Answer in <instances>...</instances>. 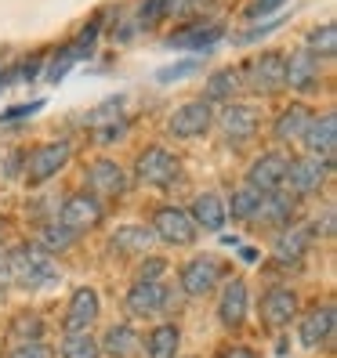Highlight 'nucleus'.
I'll return each mask as SVG.
<instances>
[{
    "instance_id": "24",
    "label": "nucleus",
    "mask_w": 337,
    "mask_h": 358,
    "mask_svg": "<svg viewBox=\"0 0 337 358\" xmlns=\"http://www.w3.org/2000/svg\"><path fill=\"white\" fill-rule=\"evenodd\" d=\"M308 243H312V231L301 228V224H287L276 239V257L283 264H298L305 254H308Z\"/></svg>"
},
{
    "instance_id": "13",
    "label": "nucleus",
    "mask_w": 337,
    "mask_h": 358,
    "mask_svg": "<svg viewBox=\"0 0 337 358\" xmlns=\"http://www.w3.org/2000/svg\"><path fill=\"white\" fill-rule=\"evenodd\" d=\"M294 315H298V293L290 286H272L265 289L261 297V322L272 326V329H283L294 322Z\"/></svg>"
},
{
    "instance_id": "39",
    "label": "nucleus",
    "mask_w": 337,
    "mask_h": 358,
    "mask_svg": "<svg viewBox=\"0 0 337 358\" xmlns=\"http://www.w3.org/2000/svg\"><path fill=\"white\" fill-rule=\"evenodd\" d=\"M8 358H55V351L48 344H18Z\"/></svg>"
},
{
    "instance_id": "6",
    "label": "nucleus",
    "mask_w": 337,
    "mask_h": 358,
    "mask_svg": "<svg viewBox=\"0 0 337 358\" xmlns=\"http://www.w3.org/2000/svg\"><path fill=\"white\" fill-rule=\"evenodd\" d=\"M330 166H333V163L312 159V156H308V159H290L283 185H290V196H294V199L315 196V192L323 188V181H326V174H330Z\"/></svg>"
},
{
    "instance_id": "3",
    "label": "nucleus",
    "mask_w": 337,
    "mask_h": 358,
    "mask_svg": "<svg viewBox=\"0 0 337 358\" xmlns=\"http://www.w3.org/2000/svg\"><path fill=\"white\" fill-rule=\"evenodd\" d=\"M135 171H138V178L145 185H171L178 178V171H181V159L171 149H163V145H149V149L138 152Z\"/></svg>"
},
{
    "instance_id": "16",
    "label": "nucleus",
    "mask_w": 337,
    "mask_h": 358,
    "mask_svg": "<svg viewBox=\"0 0 337 358\" xmlns=\"http://www.w3.org/2000/svg\"><path fill=\"white\" fill-rule=\"evenodd\" d=\"M98 308H102L98 289H91V286L73 289L69 311H66V333H88L95 326V319H98Z\"/></svg>"
},
{
    "instance_id": "25",
    "label": "nucleus",
    "mask_w": 337,
    "mask_h": 358,
    "mask_svg": "<svg viewBox=\"0 0 337 358\" xmlns=\"http://www.w3.org/2000/svg\"><path fill=\"white\" fill-rule=\"evenodd\" d=\"M178 348H181V329L174 322H163L145 336V355L149 358H178Z\"/></svg>"
},
{
    "instance_id": "9",
    "label": "nucleus",
    "mask_w": 337,
    "mask_h": 358,
    "mask_svg": "<svg viewBox=\"0 0 337 358\" xmlns=\"http://www.w3.org/2000/svg\"><path fill=\"white\" fill-rule=\"evenodd\" d=\"M167 304H171V293H167L163 282H135L123 297V308H128L135 319H153V315H163Z\"/></svg>"
},
{
    "instance_id": "28",
    "label": "nucleus",
    "mask_w": 337,
    "mask_h": 358,
    "mask_svg": "<svg viewBox=\"0 0 337 358\" xmlns=\"http://www.w3.org/2000/svg\"><path fill=\"white\" fill-rule=\"evenodd\" d=\"M240 83H243L240 80V69H221V73L210 76L203 101H233V94L240 91Z\"/></svg>"
},
{
    "instance_id": "15",
    "label": "nucleus",
    "mask_w": 337,
    "mask_h": 358,
    "mask_svg": "<svg viewBox=\"0 0 337 358\" xmlns=\"http://www.w3.org/2000/svg\"><path fill=\"white\" fill-rule=\"evenodd\" d=\"M247 311H250V293L243 279H228L221 289V301H218V319L225 329H240L247 322Z\"/></svg>"
},
{
    "instance_id": "8",
    "label": "nucleus",
    "mask_w": 337,
    "mask_h": 358,
    "mask_svg": "<svg viewBox=\"0 0 337 358\" xmlns=\"http://www.w3.org/2000/svg\"><path fill=\"white\" fill-rule=\"evenodd\" d=\"M55 221L66 224L69 231H76V236H80V231H88V228H95L102 221V203L91 192H76V196H69L66 203H62Z\"/></svg>"
},
{
    "instance_id": "38",
    "label": "nucleus",
    "mask_w": 337,
    "mask_h": 358,
    "mask_svg": "<svg viewBox=\"0 0 337 358\" xmlns=\"http://www.w3.org/2000/svg\"><path fill=\"white\" fill-rule=\"evenodd\" d=\"M160 275H167V261L163 257H149L138 268V282H160Z\"/></svg>"
},
{
    "instance_id": "42",
    "label": "nucleus",
    "mask_w": 337,
    "mask_h": 358,
    "mask_svg": "<svg viewBox=\"0 0 337 358\" xmlns=\"http://www.w3.org/2000/svg\"><path fill=\"white\" fill-rule=\"evenodd\" d=\"M308 231H312V236H330V231H333V210H323V217H315V224Z\"/></svg>"
},
{
    "instance_id": "36",
    "label": "nucleus",
    "mask_w": 337,
    "mask_h": 358,
    "mask_svg": "<svg viewBox=\"0 0 337 358\" xmlns=\"http://www.w3.org/2000/svg\"><path fill=\"white\" fill-rule=\"evenodd\" d=\"M188 73H200V58H188V62H178V66H163L156 73L160 83H174V80H185Z\"/></svg>"
},
{
    "instance_id": "31",
    "label": "nucleus",
    "mask_w": 337,
    "mask_h": 358,
    "mask_svg": "<svg viewBox=\"0 0 337 358\" xmlns=\"http://www.w3.org/2000/svg\"><path fill=\"white\" fill-rule=\"evenodd\" d=\"M73 243H76V231H69L58 221L44 224V231H40V250H44V254H62V250H69Z\"/></svg>"
},
{
    "instance_id": "20",
    "label": "nucleus",
    "mask_w": 337,
    "mask_h": 358,
    "mask_svg": "<svg viewBox=\"0 0 337 358\" xmlns=\"http://www.w3.org/2000/svg\"><path fill=\"white\" fill-rule=\"evenodd\" d=\"M298 336H301V344H305V348H319V344H326L330 336H333V304H315V308L305 315V319H301Z\"/></svg>"
},
{
    "instance_id": "5",
    "label": "nucleus",
    "mask_w": 337,
    "mask_h": 358,
    "mask_svg": "<svg viewBox=\"0 0 337 358\" xmlns=\"http://www.w3.org/2000/svg\"><path fill=\"white\" fill-rule=\"evenodd\" d=\"M221 279H225V268H221L218 257H193L178 271V282H181V289L188 293V297H207Z\"/></svg>"
},
{
    "instance_id": "27",
    "label": "nucleus",
    "mask_w": 337,
    "mask_h": 358,
    "mask_svg": "<svg viewBox=\"0 0 337 358\" xmlns=\"http://www.w3.org/2000/svg\"><path fill=\"white\" fill-rule=\"evenodd\" d=\"M105 355H113V358H131L135 351H138V333L131 329V326H109L105 329V336H102V344H98Z\"/></svg>"
},
{
    "instance_id": "29",
    "label": "nucleus",
    "mask_w": 337,
    "mask_h": 358,
    "mask_svg": "<svg viewBox=\"0 0 337 358\" xmlns=\"http://www.w3.org/2000/svg\"><path fill=\"white\" fill-rule=\"evenodd\" d=\"M305 51H308L312 58H333V51H337V26H333V22L315 26V29L308 33Z\"/></svg>"
},
{
    "instance_id": "35",
    "label": "nucleus",
    "mask_w": 337,
    "mask_h": 358,
    "mask_svg": "<svg viewBox=\"0 0 337 358\" xmlns=\"http://www.w3.org/2000/svg\"><path fill=\"white\" fill-rule=\"evenodd\" d=\"M98 29H102V22H98V18H95V22L88 26V29H83L76 40H73V44H66V51H69V58L73 62H80V58H88L91 51H95V40H98Z\"/></svg>"
},
{
    "instance_id": "30",
    "label": "nucleus",
    "mask_w": 337,
    "mask_h": 358,
    "mask_svg": "<svg viewBox=\"0 0 337 358\" xmlns=\"http://www.w3.org/2000/svg\"><path fill=\"white\" fill-rule=\"evenodd\" d=\"M8 336L11 341H22V344H40V336H44V322H40V315H15V322L8 326Z\"/></svg>"
},
{
    "instance_id": "33",
    "label": "nucleus",
    "mask_w": 337,
    "mask_h": 358,
    "mask_svg": "<svg viewBox=\"0 0 337 358\" xmlns=\"http://www.w3.org/2000/svg\"><path fill=\"white\" fill-rule=\"evenodd\" d=\"M62 358H102V348L91 333H69L62 341Z\"/></svg>"
},
{
    "instance_id": "46",
    "label": "nucleus",
    "mask_w": 337,
    "mask_h": 358,
    "mask_svg": "<svg viewBox=\"0 0 337 358\" xmlns=\"http://www.w3.org/2000/svg\"><path fill=\"white\" fill-rule=\"evenodd\" d=\"M11 282V268H8V257H0V286Z\"/></svg>"
},
{
    "instance_id": "34",
    "label": "nucleus",
    "mask_w": 337,
    "mask_h": 358,
    "mask_svg": "<svg viewBox=\"0 0 337 358\" xmlns=\"http://www.w3.org/2000/svg\"><path fill=\"white\" fill-rule=\"evenodd\" d=\"M123 120V98H109V101H102L95 113H88V127L98 134L105 127H113V123Z\"/></svg>"
},
{
    "instance_id": "7",
    "label": "nucleus",
    "mask_w": 337,
    "mask_h": 358,
    "mask_svg": "<svg viewBox=\"0 0 337 358\" xmlns=\"http://www.w3.org/2000/svg\"><path fill=\"white\" fill-rule=\"evenodd\" d=\"M221 36H225L221 22H214V18H200V22H188V26L174 29L171 36H167V48L171 51H207V48H214Z\"/></svg>"
},
{
    "instance_id": "14",
    "label": "nucleus",
    "mask_w": 337,
    "mask_h": 358,
    "mask_svg": "<svg viewBox=\"0 0 337 358\" xmlns=\"http://www.w3.org/2000/svg\"><path fill=\"white\" fill-rule=\"evenodd\" d=\"M287 166H290V159L283 152H261L254 163H250L247 185L258 188V192H276V188L283 185V178H287Z\"/></svg>"
},
{
    "instance_id": "17",
    "label": "nucleus",
    "mask_w": 337,
    "mask_h": 358,
    "mask_svg": "<svg viewBox=\"0 0 337 358\" xmlns=\"http://www.w3.org/2000/svg\"><path fill=\"white\" fill-rule=\"evenodd\" d=\"M88 185H91V196H109L120 199L128 192V174L116 159H98L91 171H88Z\"/></svg>"
},
{
    "instance_id": "12",
    "label": "nucleus",
    "mask_w": 337,
    "mask_h": 358,
    "mask_svg": "<svg viewBox=\"0 0 337 358\" xmlns=\"http://www.w3.org/2000/svg\"><path fill=\"white\" fill-rule=\"evenodd\" d=\"M283 87H294V91H315L319 87V58H312L305 48H298L290 58H283Z\"/></svg>"
},
{
    "instance_id": "2",
    "label": "nucleus",
    "mask_w": 337,
    "mask_h": 358,
    "mask_svg": "<svg viewBox=\"0 0 337 358\" xmlns=\"http://www.w3.org/2000/svg\"><path fill=\"white\" fill-rule=\"evenodd\" d=\"M69 156H73V145L69 141H48V145H40V149H33L29 159H26V181L29 185L51 181L62 166L69 163Z\"/></svg>"
},
{
    "instance_id": "37",
    "label": "nucleus",
    "mask_w": 337,
    "mask_h": 358,
    "mask_svg": "<svg viewBox=\"0 0 337 358\" xmlns=\"http://www.w3.org/2000/svg\"><path fill=\"white\" fill-rule=\"evenodd\" d=\"M69 69H73V58H69V51H66V48H62V51L51 58V66H48V73H44V76H48L51 83H58V80L66 76Z\"/></svg>"
},
{
    "instance_id": "10",
    "label": "nucleus",
    "mask_w": 337,
    "mask_h": 358,
    "mask_svg": "<svg viewBox=\"0 0 337 358\" xmlns=\"http://www.w3.org/2000/svg\"><path fill=\"white\" fill-rule=\"evenodd\" d=\"M243 73H247V87L254 94H276L283 87V55L265 51L261 58L250 62Z\"/></svg>"
},
{
    "instance_id": "4",
    "label": "nucleus",
    "mask_w": 337,
    "mask_h": 358,
    "mask_svg": "<svg viewBox=\"0 0 337 358\" xmlns=\"http://www.w3.org/2000/svg\"><path fill=\"white\" fill-rule=\"evenodd\" d=\"M153 236H160L171 246H193L196 243V224L181 206H160L153 214Z\"/></svg>"
},
{
    "instance_id": "1",
    "label": "nucleus",
    "mask_w": 337,
    "mask_h": 358,
    "mask_svg": "<svg viewBox=\"0 0 337 358\" xmlns=\"http://www.w3.org/2000/svg\"><path fill=\"white\" fill-rule=\"evenodd\" d=\"M8 268H11V279L26 289H48L58 282V268L51 254H44L40 246H15L8 254Z\"/></svg>"
},
{
    "instance_id": "32",
    "label": "nucleus",
    "mask_w": 337,
    "mask_h": 358,
    "mask_svg": "<svg viewBox=\"0 0 337 358\" xmlns=\"http://www.w3.org/2000/svg\"><path fill=\"white\" fill-rule=\"evenodd\" d=\"M261 196H265V192H258V188L243 185L240 192H233V206H225V210H233V217H236V221H254L258 206H261Z\"/></svg>"
},
{
    "instance_id": "43",
    "label": "nucleus",
    "mask_w": 337,
    "mask_h": 358,
    "mask_svg": "<svg viewBox=\"0 0 337 358\" xmlns=\"http://www.w3.org/2000/svg\"><path fill=\"white\" fill-rule=\"evenodd\" d=\"M44 101H29V105H15V109H8V113H0V120H18V116H33L36 109Z\"/></svg>"
},
{
    "instance_id": "19",
    "label": "nucleus",
    "mask_w": 337,
    "mask_h": 358,
    "mask_svg": "<svg viewBox=\"0 0 337 358\" xmlns=\"http://www.w3.org/2000/svg\"><path fill=\"white\" fill-rule=\"evenodd\" d=\"M221 131L233 145H243L258 134V113L250 105H225L221 113Z\"/></svg>"
},
{
    "instance_id": "18",
    "label": "nucleus",
    "mask_w": 337,
    "mask_h": 358,
    "mask_svg": "<svg viewBox=\"0 0 337 358\" xmlns=\"http://www.w3.org/2000/svg\"><path fill=\"white\" fill-rule=\"evenodd\" d=\"M210 101H185L181 109L171 116V134L174 138H200L210 127Z\"/></svg>"
},
{
    "instance_id": "23",
    "label": "nucleus",
    "mask_w": 337,
    "mask_h": 358,
    "mask_svg": "<svg viewBox=\"0 0 337 358\" xmlns=\"http://www.w3.org/2000/svg\"><path fill=\"white\" fill-rule=\"evenodd\" d=\"M153 228H145V224H123L116 228L113 236H109V250L113 254H145V250L153 246Z\"/></svg>"
},
{
    "instance_id": "11",
    "label": "nucleus",
    "mask_w": 337,
    "mask_h": 358,
    "mask_svg": "<svg viewBox=\"0 0 337 358\" xmlns=\"http://www.w3.org/2000/svg\"><path fill=\"white\" fill-rule=\"evenodd\" d=\"M301 141H305V149L312 152V159L333 163V149H337V120H333V113L312 116L305 134H301Z\"/></svg>"
},
{
    "instance_id": "45",
    "label": "nucleus",
    "mask_w": 337,
    "mask_h": 358,
    "mask_svg": "<svg viewBox=\"0 0 337 358\" xmlns=\"http://www.w3.org/2000/svg\"><path fill=\"white\" fill-rule=\"evenodd\" d=\"M218 358H258V355L250 351V348H243V344H236V348H225Z\"/></svg>"
},
{
    "instance_id": "26",
    "label": "nucleus",
    "mask_w": 337,
    "mask_h": 358,
    "mask_svg": "<svg viewBox=\"0 0 337 358\" xmlns=\"http://www.w3.org/2000/svg\"><path fill=\"white\" fill-rule=\"evenodd\" d=\"M312 113L305 109V105H290V109H283L276 116V123H272V134H276V141H298L308 127Z\"/></svg>"
},
{
    "instance_id": "40",
    "label": "nucleus",
    "mask_w": 337,
    "mask_h": 358,
    "mask_svg": "<svg viewBox=\"0 0 337 358\" xmlns=\"http://www.w3.org/2000/svg\"><path fill=\"white\" fill-rule=\"evenodd\" d=\"M280 26H283V18H272L268 26H254L250 33H243V36H240V44H254V40H261V36H268V33H276Z\"/></svg>"
},
{
    "instance_id": "44",
    "label": "nucleus",
    "mask_w": 337,
    "mask_h": 358,
    "mask_svg": "<svg viewBox=\"0 0 337 358\" xmlns=\"http://www.w3.org/2000/svg\"><path fill=\"white\" fill-rule=\"evenodd\" d=\"M123 134H128V120H120V123H113V127L98 131V141H116V138H123Z\"/></svg>"
},
{
    "instance_id": "41",
    "label": "nucleus",
    "mask_w": 337,
    "mask_h": 358,
    "mask_svg": "<svg viewBox=\"0 0 337 358\" xmlns=\"http://www.w3.org/2000/svg\"><path fill=\"white\" fill-rule=\"evenodd\" d=\"M280 4H287V0H254V4L247 8V18H258V15H268V11H276Z\"/></svg>"
},
{
    "instance_id": "22",
    "label": "nucleus",
    "mask_w": 337,
    "mask_h": 358,
    "mask_svg": "<svg viewBox=\"0 0 337 358\" xmlns=\"http://www.w3.org/2000/svg\"><path fill=\"white\" fill-rule=\"evenodd\" d=\"M188 217H193V224H196V228L221 231V228H225V221H228V210H225L221 196H214V192H203V196L193 203V210H188Z\"/></svg>"
},
{
    "instance_id": "21",
    "label": "nucleus",
    "mask_w": 337,
    "mask_h": 358,
    "mask_svg": "<svg viewBox=\"0 0 337 358\" xmlns=\"http://www.w3.org/2000/svg\"><path fill=\"white\" fill-rule=\"evenodd\" d=\"M294 210H298V199H294L290 192H265L261 196V206H258V221L268 224V228H287L294 221Z\"/></svg>"
}]
</instances>
